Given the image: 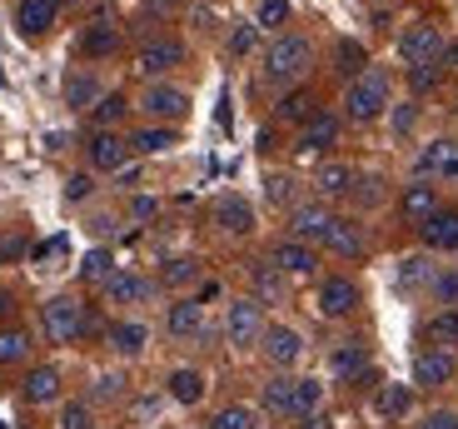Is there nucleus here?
<instances>
[{
  "mask_svg": "<svg viewBox=\"0 0 458 429\" xmlns=\"http://www.w3.org/2000/svg\"><path fill=\"white\" fill-rule=\"evenodd\" d=\"M389 105H394V85H389V70H378V65H369L344 90V116L354 120V125H369V120L389 116Z\"/></svg>",
  "mask_w": 458,
  "mask_h": 429,
  "instance_id": "obj_1",
  "label": "nucleus"
},
{
  "mask_svg": "<svg viewBox=\"0 0 458 429\" xmlns=\"http://www.w3.org/2000/svg\"><path fill=\"white\" fill-rule=\"evenodd\" d=\"M314 65V46H310V35H275V46L264 50V75L275 85H294L304 70Z\"/></svg>",
  "mask_w": 458,
  "mask_h": 429,
  "instance_id": "obj_2",
  "label": "nucleus"
},
{
  "mask_svg": "<svg viewBox=\"0 0 458 429\" xmlns=\"http://www.w3.org/2000/svg\"><path fill=\"white\" fill-rule=\"evenodd\" d=\"M40 325H46V335L55 345H70V339L85 335V305L75 295H55V300L40 305Z\"/></svg>",
  "mask_w": 458,
  "mask_h": 429,
  "instance_id": "obj_3",
  "label": "nucleus"
},
{
  "mask_svg": "<svg viewBox=\"0 0 458 429\" xmlns=\"http://www.w3.org/2000/svg\"><path fill=\"white\" fill-rule=\"evenodd\" d=\"M399 60L403 65H428V60H444V35L434 21H413L399 35Z\"/></svg>",
  "mask_w": 458,
  "mask_h": 429,
  "instance_id": "obj_4",
  "label": "nucleus"
},
{
  "mask_svg": "<svg viewBox=\"0 0 458 429\" xmlns=\"http://www.w3.org/2000/svg\"><path fill=\"white\" fill-rule=\"evenodd\" d=\"M334 225V210L324 200H304V205L289 210V240H304V245H324Z\"/></svg>",
  "mask_w": 458,
  "mask_h": 429,
  "instance_id": "obj_5",
  "label": "nucleus"
},
{
  "mask_svg": "<svg viewBox=\"0 0 458 429\" xmlns=\"http://www.w3.org/2000/svg\"><path fill=\"white\" fill-rule=\"evenodd\" d=\"M140 110H145L149 120H160V125H174V120L190 116V95L180 90V85H149L145 95H140Z\"/></svg>",
  "mask_w": 458,
  "mask_h": 429,
  "instance_id": "obj_6",
  "label": "nucleus"
},
{
  "mask_svg": "<svg viewBox=\"0 0 458 429\" xmlns=\"http://www.w3.org/2000/svg\"><path fill=\"white\" fill-rule=\"evenodd\" d=\"M454 374H458L454 349H419L413 355V384L419 390H444V384H454Z\"/></svg>",
  "mask_w": 458,
  "mask_h": 429,
  "instance_id": "obj_7",
  "label": "nucleus"
},
{
  "mask_svg": "<svg viewBox=\"0 0 458 429\" xmlns=\"http://www.w3.org/2000/svg\"><path fill=\"white\" fill-rule=\"evenodd\" d=\"M225 335H229V345H234V349H250L254 339H264V314H259V300H234V305H229Z\"/></svg>",
  "mask_w": 458,
  "mask_h": 429,
  "instance_id": "obj_8",
  "label": "nucleus"
},
{
  "mask_svg": "<svg viewBox=\"0 0 458 429\" xmlns=\"http://www.w3.org/2000/svg\"><path fill=\"white\" fill-rule=\"evenodd\" d=\"M269 265L279 270V275H294V279H310L314 270H319V255H314V245H304V240H279L275 250H269Z\"/></svg>",
  "mask_w": 458,
  "mask_h": 429,
  "instance_id": "obj_9",
  "label": "nucleus"
},
{
  "mask_svg": "<svg viewBox=\"0 0 458 429\" xmlns=\"http://www.w3.org/2000/svg\"><path fill=\"white\" fill-rule=\"evenodd\" d=\"M180 60H184V46L174 40V35H155V40H145V46L135 50L140 75H165V70H174Z\"/></svg>",
  "mask_w": 458,
  "mask_h": 429,
  "instance_id": "obj_10",
  "label": "nucleus"
},
{
  "mask_svg": "<svg viewBox=\"0 0 458 429\" xmlns=\"http://www.w3.org/2000/svg\"><path fill=\"white\" fill-rule=\"evenodd\" d=\"M85 155H90V170H125L130 160V140L125 135H114V130H95L90 145H85Z\"/></svg>",
  "mask_w": 458,
  "mask_h": 429,
  "instance_id": "obj_11",
  "label": "nucleus"
},
{
  "mask_svg": "<svg viewBox=\"0 0 458 429\" xmlns=\"http://www.w3.org/2000/svg\"><path fill=\"white\" fill-rule=\"evenodd\" d=\"M329 370H334V380H344V384L374 380V370H369V349L359 345V339H344V345L329 349Z\"/></svg>",
  "mask_w": 458,
  "mask_h": 429,
  "instance_id": "obj_12",
  "label": "nucleus"
},
{
  "mask_svg": "<svg viewBox=\"0 0 458 429\" xmlns=\"http://www.w3.org/2000/svg\"><path fill=\"white\" fill-rule=\"evenodd\" d=\"M359 310V285L349 275H329L319 285V314H329V320H344V314Z\"/></svg>",
  "mask_w": 458,
  "mask_h": 429,
  "instance_id": "obj_13",
  "label": "nucleus"
},
{
  "mask_svg": "<svg viewBox=\"0 0 458 429\" xmlns=\"http://www.w3.org/2000/svg\"><path fill=\"white\" fill-rule=\"evenodd\" d=\"M264 355H269V365L289 370V365H299V355H304V335H299L294 325H264Z\"/></svg>",
  "mask_w": 458,
  "mask_h": 429,
  "instance_id": "obj_14",
  "label": "nucleus"
},
{
  "mask_svg": "<svg viewBox=\"0 0 458 429\" xmlns=\"http://www.w3.org/2000/svg\"><path fill=\"white\" fill-rule=\"evenodd\" d=\"M304 155H319L329 150V145H339V116H329V110H314L304 125H299V140H294Z\"/></svg>",
  "mask_w": 458,
  "mask_h": 429,
  "instance_id": "obj_15",
  "label": "nucleus"
},
{
  "mask_svg": "<svg viewBox=\"0 0 458 429\" xmlns=\"http://www.w3.org/2000/svg\"><path fill=\"white\" fill-rule=\"evenodd\" d=\"M55 21H60V0H21L15 5V25H21L25 40H40Z\"/></svg>",
  "mask_w": 458,
  "mask_h": 429,
  "instance_id": "obj_16",
  "label": "nucleus"
},
{
  "mask_svg": "<svg viewBox=\"0 0 458 429\" xmlns=\"http://www.w3.org/2000/svg\"><path fill=\"white\" fill-rule=\"evenodd\" d=\"M419 175H444V180H458V140H428L419 160H413Z\"/></svg>",
  "mask_w": 458,
  "mask_h": 429,
  "instance_id": "obj_17",
  "label": "nucleus"
},
{
  "mask_svg": "<svg viewBox=\"0 0 458 429\" xmlns=\"http://www.w3.org/2000/svg\"><path fill=\"white\" fill-rule=\"evenodd\" d=\"M428 250H458V205H438L424 225H419Z\"/></svg>",
  "mask_w": 458,
  "mask_h": 429,
  "instance_id": "obj_18",
  "label": "nucleus"
},
{
  "mask_svg": "<svg viewBox=\"0 0 458 429\" xmlns=\"http://www.w3.org/2000/svg\"><path fill=\"white\" fill-rule=\"evenodd\" d=\"M215 225L225 235H250L254 230V205L244 195H219L215 200Z\"/></svg>",
  "mask_w": 458,
  "mask_h": 429,
  "instance_id": "obj_19",
  "label": "nucleus"
},
{
  "mask_svg": "<svg viewBox=\"0 0 458 429\" xmlns=\"http://www.w3.org/2000/svg\"><path fill=\"white\" fill-rule=\"evenodd\" d=\"M324 250H334L339 260H359V255H364V230H359V220L334 215L329 235H324Z\"/></svg>",
  "mask_w": 458,
  "mask_h": 429,
  "instance_id": "obj_20",
  "label": "nucleus"
},
{
  "mask_svg": "<svg viewBox=\"0 0 458 429\" xmlns=\"http://www.w3.org/2000/svg\"><path fill=\"white\" fill-rule=\"evenodd\" d=\"M155 295V285H149L145 275H130V270H114L110 279H105V300L110 305H140Z\"/></svg>",
  "mask_w": 458,
  "mask_h": 429,
  "instance_id": "obj_21",
  "label": "nucleus"
},
{
  "mask_svg": "<svg viewBox=\"0 0 458 429\" xmlns=\"http://www.w3.org/2000/svg\"><path fill=\"white\" fill-rule=\"evenodd\" d=\"M100 100H105V85H100L95 70H75V75L65 81V105L70 110H95Z\"/></svg>",
  "mask_w": 458,
  "mask_h": 429,
  "instance_id": "obj_22",
  "label": "nucleus"
},
{
  "mask_svg": "<svg viewBox=\"0 0 458 429\" xmlns=\"http://www.w3.org/2000/svg\"><path fill=\"white\" fill-rule=\"evenodd\" d=\"M165 325H170L174 339H195L199 330H205V305H199V300H174Z\"/></svg>",
  "mask_w": 458,
  "mask_h": 429,
  "instance_id": "obj_23",
  "label": "nucleus"
},
{
  "mask_svg": "<svg viewBox=\"0 0 458 429\" xmlns=\"http://www.w3.org/2000/svg\"><path fill=\"white\" fill-rule=\"evenodd\" d=\"M354 180H359V170H354V165H344V160H324L319 175H314V185H319L324 200H329V195H349Z\"/></svg>",
  "mask_w": 458,
  "mask_h": 429,
  "instance_id": "obj_24",
  "label": "nucleus"
},
{
  "mask_svg": "<svg viewBox=\"0 0 458 429\" xmlns=\"http://www.w3.org/2000/svg\"><path fill=\"white\" fill-rule=\"evenodd\" d=\"M25 399H30V405H55L60 399V370L55 365H40V370L25 374Z\"/></svg>",
  "mask_w": 458,
  "mask_h": 429,
  "instance_id": "obj_25",
  "label": "nucleus"
},
{
  "mask_svg": "<svg viewBox=\"0 0 458 429\" xmlns=\"http://www.w3.org/2000/svg\"><path fill=\"white\" fill-rule=\"evenodd\" d=\"M399 210H403V215H409L413 225H424L428 215H434V210H438V195H434V185H428V180H413V185L403 190Z\"/></svg>",
  "mask_w": 458,
  "mask_h": 429,
  "instance_id": "obj_26",
  "label": "nucleus"
},
{
  "mask_svg": "<svg viewBox=\"0 0 458 429\" xmlns=\"http://www.w3.org/2000/svg\"><path fill=\"white\" fill-rule=\"evenodd\" d=\"M120 50V25H110V21H95V25H85V35H81V56H114Z\"/></svg>",
  "mask_w": 458,
  "mask_h": 429,
  "instance_id": "obj_27",
  "label": "nucleus"
},
{
  "mask_svg": "<svg viewBox=\"0 0 458 429\" xmlns=\"http://www.w3.org/2000/svg\"><path fill=\"white\" fill-rule=\"evenodd\" d=\"M145 345H149V330L140 325V320H120V325L110 330V349L114 355H125V360L145 355Z\"/></svg>",
  "mask_w": 458,
  "mask_h": 429,
  "instance_id": "obj_28",
  "label": "nucleus"
},
{
  "mask_svg": "<svg viewBox=\"0 0 458 429\" xmlns=\"http://www.w3.org/2000/svg\"><path fill=\"white\" fill-rule=\"evenodd\" d=\"M294 395H299V380H289V374H279V380L264 384V409L279 419H294Z\"/></svg>",
  "mask_w": 458,
  "mask_h": 429,
  "instance_id": "obj_29",
  "label": "nucleus"
},
{
  "mask_svg": "<svg viewBox=\"0 0 458 429\" xmlns=\"http://www.w3.org/2000/svg\"><path fill=\"white\" fill-rule=\"evenodd\" d=\"M374 409H378L384 419H403V415L413 409V384H378Z\"/></svg>",
  "mask_w": 458,
  "mask_h": 429,
  "instance_id": "obj_30",
  "label": "nucleus"
},
{
  "mask_svg": "<svg viewBox=\"0 0 458 429\" xmlns=\"http://www.w3.org/2000/svg\"><path fill=\"white\" fill-rule=\"evenodd\" d=\"M170 399L174 405H199V399H205V374L199 370H174L170 374Z\"/></svg>",
  "mask_w": 458,
  "mask_h": 429,
  "instance_id": "obj_31",
  "label": "nucleus"
},
{
  "mask_svg": "<svg viewBox=\"0 0 458 429\" xmlns=\"http://www.w3.org/2000/svg\"><path fill=\"white\" fill-rule=\"evenodd\" d=\"M424 339H428V349H448V345H458V310H438L434 320L424 325Z\"/></svg>",
  "mask_w": 458,
  "mask_h": 429,
  "instance_id": "obj_32",
  "label": "nucleus"
},
{
  "mask_svg": "<svg viewBox=\"0 0 458 429\" xmlns=\"http://www.w3.org/2000/svg\"><path fill=\"white\" fill-rule=\"evenodd\" d=\"M170 145H174L170 125H145V130L130 135V150H140V155H160V150H170Z\"/></svg>",
  "mask_w": 458,
  "mask_h": 429,
  "instance_id": "obj_33",
  "label": "nucleus"
},
{
  "mask_svg": "<svg viewBox=\"0 0 458 429\" xmlns=\"http://www.w3.org/2000/svg\"><path fill=\"white\" fill-rule=\"evenodd\" d=\"M334 65H339L349 81H359V75L369 70V50L359 46V40H339V46H334Z\"/></svg>",
  "mask_w": 458,
  "mask_h": 429,
  "instance_id": "obj_34",
  "label": "nucleus"
},
{
  "mask_svg": "<svg viewBox=\"0 0 458 429\" xmlns=\"http://www.w3.org/2000/svg\"><path fill=\"white\" fill-rule=\"evenodd\" d=\"M30 355V335L21 325H5L0 330V365H21Z\"/></svg>",
  "mask_w": 458,
  "mask_h": 429,
  "instance_id": "obj_35",
  "label": "nucleus"
},
{
  "mask_svg": "<svg viewBox=\"0 0 458 429\" xmlns=\"http://www.w3.org/2000/svg\"><path fill=\"white\" fill-rule=\"evenodd\" d=\"M275 116H279V120H294V125H304V120L314 116V95H310V90H289L284 100L275 105Z\"/></svg>",
  "mask_w": 458,
  "mask_h": 429,
  "instance_id": "obj_36",
  "label": "nucleus"
},
{
  "mask_svg": "<svg viewBox=\"0 0 458 429\" xmlns=\"http://www.w3.org/2000/svg\"><path fill=\"white\" fill-rule=\"evenodd\" d=\"M110 275H114V255L105 250V245H100V250H90V255L81 260V279H85V285H105Z\"/></svg>",
  "mask_w": 458,
  "mask_h": 429,
  "instance_id": "obj_37",
  "label": "nucleus"
},
{
  "mask_svg": "<svg viewBox=\"0 0 458 429\" xmlns=\"http://www.w3.org/2000/svg\"><path fill=\"white\" fill-rule=\"evenodd\" d=\"M444 60H428V65H409V90L413 95H428V90H438L444 85Z\"/></svg>",
  "mask_w": 458,
  "mask_h": 429,
  "instance_id": "obj_38",
  "label": "nucleus"
},
{
  "mask_svg": "<svg viewBox=\"0 0 458 429\" xmlns=\"http://www.w3.org/2000/svg\"><path fill=\"white\" fill-rule=\"evenodd\" d=\"M434 275L438 270L428 265V255H403L399 260V285L409 290V285H434Z\"/></svg>",
  "mask_w": 458,
  "mask_h": 429,
  "instance_id": "obj_39",
  "label": "nucleus"
},
{
  "mask_svg": "<svg viewBox=\"0 0 458 429\" xmlns=\"http://www.w3.org/2000/svg\"><path fill=\"white\" fill-rule=\"evenodd\" d=\"M250 279H254V290H259V300H279L284 295V279H279V270L264 260V265H250Z\"/></svg>",
  "mask_w": 458,
  "mask_h": 429,
  "instance_id": "obj_40",
  "label": "nucleus"
},
{
  "mask_svg": "<svg viewBox=\"0 0 458 429\" xmlns=\"http://www.w3.org/2000/svg\"><path fill=\"white\" fill-rule=\"evenodd\" d=\"M319 405H324V384H319V380H299V395H294V419L319 415Z\"/></svg>",
  "mask_w": 458,
  "mask_h": 429,
  "instance_id": "obj_41",
  "label": "nucleus"
},
{
  "mask_svg": "<svg viewBox=\"0 0 458 429\" xmlns=\"http://www.w3.org/2000/svg\"><path fill=\"white\" fill-rule=\"evenodd\" d=\"M125 110H130V100H125V95H110V90H105V100L95 105V125H100V130L120 125V120H125Z\"/></svg>",
  "mask_w": 458,
  "mask_h": 429,
  "instance_id": "obj_42",
  "label": "nucleus"
},
{
  "mask_svg": "<svg viewBox=\"0 0 458 429\" xmlns=\"http://www.w3.org/2000/svg\"><path fill=\"white\" fill-rule=\"evenodd\" d=\"M284 21H289V0H259V11H254L259 30H279Z\"/></svg>",
  "mask_w": 458,
  "mask_h": 429,
  "instance_id": "obj_43",
  "label": "nucleus"
},
{
  "mask_svg": "<svg viewBox=\"0 0 458 429\" xmlns=\"http://www.w3.org/2000/svg\"><path fill=\"white\" fill-rule=\"evenodd\" d=\"M165 285H190V279H199V260H190V255H180V260H170V265H165Z\"/></svg>",
  "mask_w": 458,
  "mask_h": 429,
  "instance_id": "obj_44",
  "label": "nucleus"
},
{
  "mask_svg": "<svg viewBox=\"0 0 458 429\" xmlns=\"http://www.w3.org/2000/svg\"><path fill=\"white\" fill-rule=\"evenodd\" d=\"M209 425L215 429H254V409L250 405H229V409H219Z\"/></svg>",
  "mask_w": 458,
  "mask_h": 429,
  "instance_id": "obj_45",
  "label": "nucleus"
},
{
  "mask_svg": "<svg viewBox=\"0 0 458 429\" xmlns=\"http://www.w3.org/2000/svg\"><path fill=\"white\" fill-rule=\"evenodd\" d=\"M60 429H95V415L85 399H70L65 409H60Z\"/></svg>",
  "mask_w": 458,
  "mask_h": 429,
  "instance_id": "obj_46",
  "label": "nucleus"
},
{
  "mask_svg": "<svg viewBox=\"0 0 458 429\" xmlns=\"http://www.w3.org/2000/svg\"><path fill=\"white\" fill-rule=\"evenodd\" d=\"M349 195H354L359 205H378V200H384V175H359Z\"/></svg>",
  "mask_w": 458,
  "mask_h": 429,
  "instance_id": "obj_47",
  "label": "nucleus"
},
{
  "mask_svg": "<svg viewBox=\"0 0 458 429\" xmlns=\"http://www.w3.org/2000/svg\"><path fill=\"white\" fill-rule=\"evenodd\" d=\"M259 46V25H234L229 30V56H250Z\"/></svg>",
  "mask_w": 458,
  "mask_h": 429,
  "instance_id": "obj_48",
  "label": "nucleus"
},
{
  "mask_svg": "<svg viewBox=\"0 0 458 429\" xmlns=\"http://www.w3.org/2000/svg\"><path fill=\"white\" fill-rule=\"evenodd\" d=\"M264 195H269V205H289V200H294V180L275 170L269 180H264Z\"/></svg>",
  "mask_w": 458,
  "mask_h": 429,
  "instance_id": "obj_49",
  "label": "nucleus"
},
{
  "mask_svg": "<svg viewBox=\"0 0 458 429\" xmlns=\"http://www.w3.org/2000/svg\"><path fill=\"white\" fill-rule=\"evenodd\" d=\"M434 295L444 305H458V275H454V270H438V275H434Z\"/></svg>",
  "mask_w": 458,
  "mask_h": 429,
  "instance_id": "obj_50",
  "label": "nucleus"
},
{
  "mask_svg": "<svg viewBox=\"0 0 458 429\" xmlns=\"http://www.w3.org/2000/svg\"><path fill=\"white\" fill-rule=\"evenodd\" d=\"M419 125V105H394V135H409V130Z\"/></svg>",
  "mask_w": 458,
  "mask_h": 429,
  "instance_id": "obj_51",
  "label": "nucleus"
},
{
  "mask_svg": "<svg viewBox=\"0 0 458 429\" xmlns=\"http://www.w3.org/2000/svg\"><path fill=\"white\" fill-rule=\"evenodd\" d=\"M120 384H125L120 374H100V380H95V399H114L120 395Z\"/></svg>",
  "mask_w": 458,
  "mask_h": 429,
  "instance_id": "obj_52",
  "label": "nucleus"
},
{
  "mask_svg": "<svg viewBox=\"0 0 458 429\" xmlns=\"http://www.w3.org/2000/svg\"><path fill=\"white\" fill-rule=\"evenodd\" d=\"M90 190H95V180H90V175H70L65 195H70V200H85V195H90Z\"/></svg>",
  "mask_w": 458,
  "mask_h": 429,
  "instance_id": "obj_53",
  "label": "nucleus"
},
{
  "mask_svg": "<svg viewBox=\"0 0 458 429\" xmlns=\"http://www.w3.org/2000/svg\"><path fill=\"white\" fill-rule=\"evenodd\" d=\"M155 210H160V205H155L149 195H135V205H130V215H135V220L145 225V220H155Z\"/></svg>",
  "mask_w": 458,
  "mask_h": 429,
  "instance_id": "obj_54",
  "label": "nucleus"
},
{
  "mask_svg": "<svg viewBox=\"0 0 458 429\" xmlns=\"http://www.w3.org/2000/svg\"><path fill=\"white\" fill-rule=\"evenodd\" d=\"M419 429H458V415H448V409H434V415H428Z\"/></svg>",
  "mask_w": 458,
  "mask_h": 429,
  "instance_id": "obj_55",
  "label": "nucleus"
},
{
  "mask_svg": "<svg viewBox=\"0 0 458 429\" xmlns=\"http://www.w3.org/2000/svg\"><path fill=\"white\" fill-rule=\"evenodd\" d=\"M60 250H65V240H46V245H35V260H55Z\"/></svg>",
  "mask_w": 458,
  "mask_h": 429,
  "instance_id": "obj_56",
  "label": "nucleus"
},
{
  "mask_svg": "<svg viewBox=\"0 0 458 429\" xmlns=\"http://www.w3.org/2000/svg\"><path fill=\"white\" fill-rule=\"evenodd\" d=\"M444 65H454V70H458V35L444 46Z\"/></svg>",
  "mask_w": 458,
  "mask_h": 429,
  "instance_id": "obj_57",
  "label": "nucleus"
},
{
  "mask_svg": "<svg viewBox=\"0 0 458 429\" xmlns=\"http://www.w3.org/2000/svg\"><path fill=\"white\" fill-rule=\"evenodd\" d=\"M294 429H329V425H324V419L319 415H310V419H299V425Z\"/></svg>",
  "mask_w": 458,
  "mask_h": 429,
  "instance_id": "obj_58",
  "label": "nucleus"
}]
</instances>
